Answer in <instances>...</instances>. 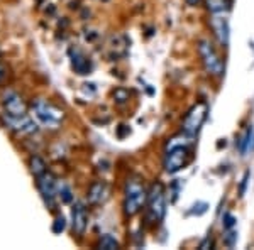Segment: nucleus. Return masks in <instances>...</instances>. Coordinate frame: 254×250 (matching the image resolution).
Listing matches in <instances>:
<instances>
[{
  "label": "nucleus",
  "mask_w": 254,
  "mask_h": 250,
  "mask_svg": "<svg viewBox=\"0 0 254 250\" xmlns=\"http://www.w3.org/2000/svg\"><path fill=\"white\" fill-rule=\"evenodd\" d=\"M193 135L182 134L176 137L170 139L166 144V152H165V171L170 174L178 173L182 167H185L188 161L191 157L190 146L193 144Z\"/></svg>",
  "instance_id": "f257e3e1"
},
{
  "label": "nucleus",
  "mask_w": 254,
  "mask_h": 250,
  "mask_svg": "<svg viewBox=\"0 0 254 250\" xmlns=\"http://www.w3.org/2000/svg\"><path fill=\"white\" fill-rule=\"evenodd\" d=\"M147 203V193L139 179H129L126 184V196H124V211L129 216L136 215L142 210Z\"/></svg>",
  "instance_id": "f03ea898"
},
{
  "label": "nucleus",
  "mask_w": 254,
  "mask_h": 250,
  "mask_svg": "<svg viewBox=\"0 0 254 250\" xmlns=\"http://www.w3.org/2000/svg\"><path fill=\"white\" fill-rule=\"evenodd\" d=\"M166 213L165 188L161 183H154L151 191L147 193V218L149 221H161Z\"/></svg>",
  "instance_id": "7ed1b4c3"
},
{
  "label": "nucleus",
  "mask_w": 254,
  "mask_h": 250,
  "mask_svg": "<svg viewBox=\"0 0 254 250\" xmlns=\"http://www.w3.org/2000/svg\"><path fill=\"white\" fill-rule=\"evenodd\" d=\"M32 112H34L36 118H38L41 124L49 127V129H56L64 117L63 110H60L58 106H55L53 103L44 101V100L36 101V103L32 105Z\"/></svg>",
  "instance_id": "20e7f679"
},
{
  "label": "nucleus",
  "mask_w": 254,
  "mask_h": 250,
  "mask_svg": "<svg viewBox=\"0 0 254 250\" xmlns=\"http://www.w3.org/2000/svg\"><path fill=\"white\" fill-rule=\"evenodd\" d=\"M207 113H208V106L205 101L195 103L185 117V122H183V132L188 135H195L200 129H202L203 122H205V118H207Z\"/></svg>",
  "instance_id": "39448f33"
},
{
  "label": "nucleus",
  "mask_w": 254,
  "mask_h": 250,
  "mask_svg": "<svg viewBox=\"0 0 254 250\" xmlns=\"http://www.w3.org/2000/svg\"><path fill=\"white\" fill-rule=\"evenodd\" d=\"M198 52L202 56V61H203V66L210 75H222L224 71V63L222 59L219 58V54L215 52V49L212 48V44L208 41H200L198 43Z\"/></svg>",
  "instance_id": "423d86ee"
},
{
  "label": "nucleus",
  "mask_w": 254,
  "mask_h": 250,
  "mask_svg": "<svg viewBox=\"0 0 254 250\" xmlns=\"http://www.w3.org/2000/svg\"><path fill=\"white\" fill-rule=\"evenodd\" d=\"M5 122L12 130L19 134H32L38 130L36 122L27 115H7L5 113Z\"/></svg>",
  "instance_id": "0eeeda50"
},
{
  "label": "nucleus",
  "mask_w": 254,
  "mask_h": 250,
  "mask_svg": "<svg viewBox=\"0 0 254 250\" xmlns=\"http://www.w3.org/2000/svg\"><path fill=\"white\" fill-rule=\"evenodd\" d=\"M38 188H39V193L44 198L46 204L53 208V204H55V196H56L55 178H53L49 173H44V174L38 176Z\"/></svg>",
  "instance_id": "6e6552de"
},
{
  "label": "nucleus",
  "mask_w": 254,
  "mask_h": 250,
  "mask_svg": "<svg viewBox=\"0 0 254 250\" xmlns=\"http://www.w3.org/2000/svg\"><path fill=\"white\" fill-rule=\"evenodd\" d=\"M3 108H5L7 115H26L27 112L24 100L14 92L3 93Z\"/></svg>",
  "instance_id": "1a4fd4ad"
},
{
  "label": "nucleus",
  "mask_w": 254,
  "mask_h": 250,
  "mask_svg": "<svg viewBox=\"0 0 254 250\" xmlns=\"http://www.w3.org/2000/svg\"><path fill=\"white\" fill-rule=\"evenodd\" d=\"M87 223H88V215H87V208L81 203H75L71 210V225H73V232L76 235H83L87 230Z\"/></svg>",
  "instance_id": "9d476101"
},
{
  "label": "nucleus",
  "mask_w": 254,
  "mask_h": 250,
  "mask_svg": "<svg viewBox=\"0 0 254 250\" xmlns=\"http://www.w3.org/2000/svg\"><path fill=\"white\" fill-rule=\"evenodd\" d=\"M107 196H109L107 184L102 183V181H97V183H93L92 186H90L87 198H88V201L92 204H98V203H104L105 200H107Z\"/></svg>",
  "instance_id": "9b49d317"
},
{
  "label": "nucleus",
  "mask_w": 254,
  "mask_h": 250,
  "mask_svg": "<svg viewBox=\"0 0 254 250\" xmlns=\"http://www.w3.org/2000/svg\"><path fill=\"white\" fill-rule=\"evenodd\" d=\"M212 29H214L217 39L222 46L229 44V24L224 17H214L212 19Z\"/></svg>",
  "instance_id": "f8f14e48"
},
{
  "label": "nucleus",
  "mask_w": 254,
  "mask_h": 250,
  "mask_svg": "<svg viewBox=\"0 0 254 250\" xmlns=\"http://www.w3.org/2000/svg\"><path fill=\"white\" fill-rule=\"evenodd\" d=\"M71 63H73V68L78 75H88L90 69H92V64L90 61L81 54L80 51H71Z\"/></svg>",
  "instance_id": "ddd939ff"
},
{
  "label": "nucleus",
  "mask_w": 254,
  "mask_h": 250,
  "mask_svg": "<svg viewBox=\"0 0 254 250\" xmlns=\"http://www.w3.org/2000/svg\"><path fill=\"white\" fill-rule=\"evenodd\" d=\"M205 3L212 14H220V12L229 10L231 7V0H205Z\"/></svg>",
  "instance_id": "4468645a"
},
{
  "label": "nucleus",
  "mask_w": 254,
  "mask_h": 250,
  "mask_svg": "<svg viewBox=\"0 0 254 250\" xmlns=\"http://www.w3.org/2000/svg\"><path fill=\"white\" fill-rule=\"evenodd\" d=\"M31 171H32V174H34L36 178L46 173V164H44V161L39 157V155H34V157L31 159Z\"/></svg>",
  "instance_id": "2eb2a0df"
},
{
  "label": "nucleus",
  "mask_w": 254,
  "mask_h": 250,
  "mask_svg": "<svg viewBox=\"0 0 254 250\" xmlns=\"http://www.w3.org/2000/svg\"><path fill=\"white\" fill-rule=\"evenodd\" d=\"M56 193L60 195V198H61V201H63V203H71L73 201L71 190H69V188L64 183L56 184Z\"/></svg>",
  "instance_id": "dca6fc26"
},
{
  "label": "nucleus",
  "mask_w": 254,
  "mask_h": 250,
  "mask_svg": "<svg viewBox=\"0 0 254 250\" xmlns=\"http://www.w3.org/2000/svg\"><path fill=\"white\" fill-rule=\"evenodd\" d=\"M98 247L104 249V250H116V249H119V242L114 239L112 235H104L100 240V244H98Z\"/></svg>",
  "instance_id": "f3484780"
},
{
  "label": "nucleus",
  "mask_w": 254,
  "mask_h": 250,
  "mask_svg": "<svg viewBox=\"0 0 254 250\" xmlns=\"http://www.w3.org/2000/svg\"><path fill=\"white\" fill-rule=\"evenodd\" d=\"M114 98H116V101H119V103H124V101L129 100V92L124 88H119L116 90V93H114Z\"/></svg>",
  "instance_id": "a211bd4d"
},
{
  "label": "nucleus",
  "mask_w": 254,
  "mask_h": 250,
  "mask_svg": "<svg viewBox=\"0 0 254 250\" xmlns=\"http://www.w3.org/2000/svg\"><path fill=\"white\" fill-rule=\"evenodd\" d=\"M64 227H66V221H64L63 216H58V218L55 220V223H53V232L61 233L64 230Z\"/></svg>",
  "instance_id": "6ab92c4d"
},
{
  "label": "nucleus",
  "mask_w": 254,
  "mask_h": 250,
  "mask_svg": "<svg viewBox=\"0 0 254 250\" xmlns=\"http://www.w3.org/2000/svg\"><path fill=\"white\" fill-rule=\"evenodd\" d=\"M222 223H224V228H227V230H229V228H232L236 225V218L231 215V213H225Z\"/></svg>",
  "instance_id": "aec40b11"
},
{
  "label": "nucleus",
  "mask_w": 254,
  "mask_h": 250,
  "mask_svg": "<svg viewBox=\"0 0 254 250\" xmlns=\"http://www.w3.org/2000/svg\"><path fill=\"white\" fill-rule=\"evenodd\" d=\"M249 178H251V173H249V171H246V173H244V178H243V181H241V188H239V196H244V193H246V186H248V181H249Z\"/></svg>",
  "instance_id": "412c9836"
},
{
  "label": "nucleus",
  "mask_w": 254,
  "mask_h": 250,
  "mask_svg": "<svg viewBox=\"0 0 254 250\" xmlns=\"http://www.w3.org/2000/svg\"><path fill=\"white\" fill-rule=\"evenodd\" d=\"M236 240H237V235L234 232H229L227 235H225V245H227V247H232Z\"/></svg>",
  "instance_id": "4be33fe9"
},
{
  "label": "nucleus",
  "mask_w": 254,
  "mask_h": 250,
  "mask_svg": "<svg viewBox=\"0 0 254 250\" xmlns=\"http://www.w3.org/2000/svg\"><path fill=\"white\" fill-rule=\"evenodd\" d=\"M208 247H214V240H212V239H205L202 244H200V249H202V250H205Z\"/></svg>",
  "instance_id": "5701e85b"
},
{
  "label": "nucleus",
  "mask_w": 254,
  "mask_h": 250,
  "mask_svg": "<svg viewBox=\"0 0 254 250\" xmlns=\"http://www.w3.org/2000/svg\"><path fill=\"white\" fill-rule=\"evenodd\" d=\"M200 2H202V0H187V3H188V5H191V7L198 5Z\"/></svg>",
  "instance_id": "b1692460"
},
{
  "label": "nucleus",
  "mask_w": 254,
  "mask_h": 250,
  "mask_svg": "<svg viewBox=\"0 0 254 250\" xmlns=\"http://www.w3.org/2000/svg\"><path fill=\"white\" fill-rule=\"evenodd\" d=\"M3 75H5V69H3V66L0 64V80L3 78Z\"/></svg>",
  "instance_id": "393cba45"
}]
</instances>
